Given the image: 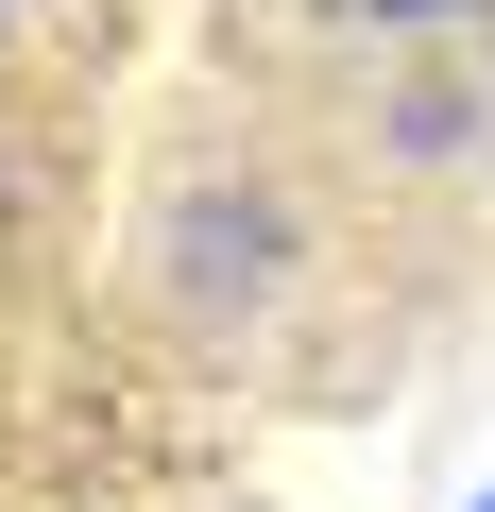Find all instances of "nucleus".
Masks as SVG:
<instances>
[{
    "label": "nucleus",
    "instance_id": "f03ea898",
    "mask_svg": "<svg viewBox=\"0 0 495 512\" xmlns=\"http://www.w3.org/2000/svg\"><path fill=\"white\" fill-rule=\"evenodd\" d=\"M478 512H495V495H478Z\"/></svg>",
    "mask_w": 495,
    "mask_h": 512
},
{
    "label": "nucleus",
    "instance_id": "f257e3e1",
    "mask_svg": "<svg viewBox=\"0 0 495 512\" xmlns=\"http://www.w3.org/2000/svg\"><path fill=\"white\" fill-rule=\"evenodd\" d=\"M376 18H478V0H376Z\"/></svg>",
    "mask_w": 495,
    "mask_h": 512
}]
</instances>
